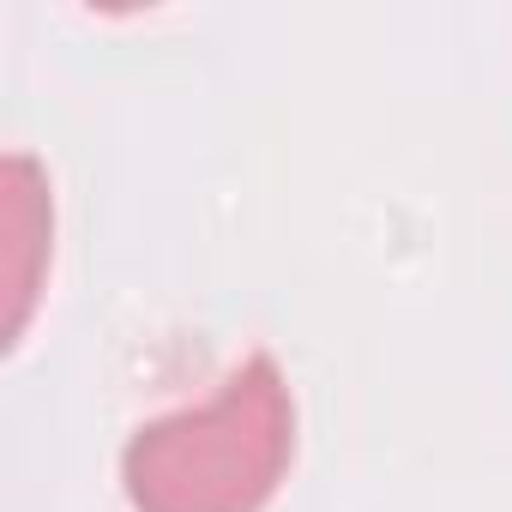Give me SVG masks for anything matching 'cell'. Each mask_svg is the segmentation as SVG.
<instances>
[{
    "mask_svg": "<svg viewBox=\"0 0 512 512\" xmlns=\"http://www.w3.org/2000/svg\"><path fill=\"white\" fill-rule=\"evenodd\" d=\"M296 458V398L272 356H247L205 404L145 422L121 452L133 512H260Z\"/></svg>",
    "mask_w": 512,
    "mask_h": 512,
    "instance_id": "cell-1",
    "label": "cell"
}]
</instances>
